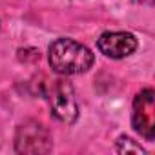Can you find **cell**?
Returning <instances> with one entry per match:
<instances>
[{
	"label": "cell",
	"instance_id": "obj_1",
	"mask_svg": "<svg viewBox=\"0 0 155 155\" xmlns=\"http://www.w3.org/2000/svg\"><path fill=\"white\" fill-rule=\"evenodd\" d=\"M49 66L58 75L86 73L93 66V53L71 38H58L49 46Z\"/></svg>",
	"mask_w": 155,
	"mask_h": 155
},
{
	"label": "cell",
	"instance_id": "obj_2",
	"mask_svg": "<svg viewBox=\"0 0 155 155\" xmlns=\"http://www.w3.org/2000/svg\"><path fill=\"white\" fill-rule=\"evenodd\" d=\"M44 95L49 101L51 106V115L66 124H73L79 117V106L75 101V93L73 88L68 81L64 79H57L51 81L44 91Z\"/></svg>",
	"mask_w": 155,
	"mask_h": 155
},
{
	"label": "cell",
	"instance_id": "obj_3",
	"mask_svg": "<svg viewBox=\"0 0 155 155\" xmlns=\"http://www.w3.org/2000/svg\"><path fill=\"white\" fill-rule=\"evenodd\" d=\"M15 150H17V153H26V155L49 153L51 139H49L48 130L37 120H26L17 130Z\"/></svg>",
	"mask_w": 155,
	"mask_h": 155
},
{
	"label": "cell",
	"instance_id": "obj_4",
	"mask_svg": "<svg viewBox=\"0 0 155 155\" xmlns=\"http://www.w3.org/2000/svg\"><path fill=\"white\" fill-rule=\"evenodd\" d=\"M131 124L135 131L146 140L155 139V93L153 90L146 88L135 95Z\"/></svg>",
	"mask_w": 155,
	"mask_h": 155
},
{
	"label": "cell",
	"instance_id": "obj_5",
	"mask_svg": "<svg viewBox=\"0 0 155 155\" xmlns=\"http://www.w3.org/2000/svg\"><path fill=\"white\" fill-rule=\"evenodd\" d=\"M97 48L108 58H124L137 49V38L126 31H108L99 37Z\"/></svg>",
	"mask_w": 155,
	"mask_h": 155
},
{
	"label": "cell",
	"instance_id": "obj_6",
	"mask_svg": "<svg viewBox=\"0 0 155 155\" xmlns=\"http://www.w3.org/2000/svg\"><path fill=\"white\" fill-rule=\"evenodd\" d=\"M115 150L119 153H140V155L144 153V150L140 148V144H137L130 137H120L117 140V144H115Z\"/></svg>",
	"mask_w": 155,
	"mask_h": 155
},
{
	"label": "cell",
	"instance_id": "obj_7",
	"mask_svg": "<svg viewBox=\"0 0 155 155\" xmlns=\"http://www.w3.org/2000/svg\"><path fill=\"white\" fill-rule=\"evenodd\" d=\"M137 4H153V0H133Z\"/></svg>",
	"mask_w": 155,
	"mask_h": 155
}]
</instances>
